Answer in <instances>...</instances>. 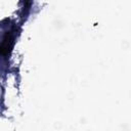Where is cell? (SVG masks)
Masks as SVG:
<instances>
[{"instance_id": "cell-1", "label": "cell", "mask_w": 131, "mask_h": 131, "mask_svg": "<svg viewBox=\"0 0 131 131\" xmlns=\"http://www.w3.org/2000/svg\"><path fill=\"white\" fill-rule=\"evenodd\" d=\"M12 46H13V37L10 32H7L0 43V54L4 56L9 54L12 49Z\"/></svg>"}]
</instances>
